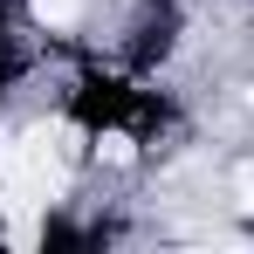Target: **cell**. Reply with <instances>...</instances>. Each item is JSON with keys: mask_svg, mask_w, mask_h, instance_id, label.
<instances>
[{"mask_svg": "<svg viewBox=\"0 0 254 254\" xmlns=\"http://www.w3.org/2000/svg\"><path fill=\"white\" fill-rule=\"evenodd\" d=\"M241 206L254 213V172H241Z\"/></svg>", "mask_w": 254, "mask_h": 254, "instance_id": "obj_3", "label": "cell"}, {"mask_svg": "<svg viewBox=\"0 0 254 254\" xmlns=\"http://www.w3.org/2000/svg\"><path fill=\"white\" fill-rule=\"evenodd\" d=\"M28 7H35V21H42V28H69V21L83 14V0H28Z\"/></svg>", "mask_w": 254, "mask_h": 254, "instance_id": "obj_1", "label": "cell"}, {"mask_svg": "<svg viewBox=\"0 0 254 254\" xmlns=\"http://www.w3.org/2000/svg\"><path fill=\"white\" fill-rule=\"evenodd\" d=\"M96 151H103L110 165H130V158H137V144H130L124 130H103V137H96Z\"/></svg>", "mask_w": 254, "mask_h": 254, "instance_id": "obj_2", "label": "cell"}]
</instances>
